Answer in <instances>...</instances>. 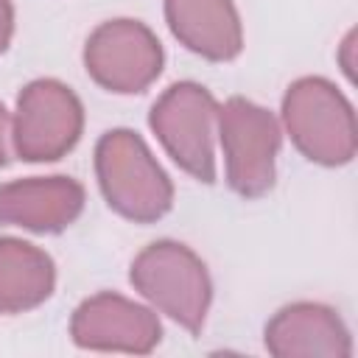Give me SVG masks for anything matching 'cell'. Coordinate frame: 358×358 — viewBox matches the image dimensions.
<instances>
[{"instance_id": "1", "label": "cell", "mask_w": 358, "mask_h": 358, "mask_svg": "<svg viewBox=\"0 0 358 358\" xmlns=\"http://www.w3.org/2000/svg\"><path fill=\"white\" fill-rule=\"evenodd\" d=\"M280 120L294 148L322 168H341L358 151V123L350 98L324 76H302L288 84Z\"/></svg>"}, {"instance_id": "2", "label": "cell", "mask_w": 358, "mask_h": 358, "mask_svg": "<svg viewBox=\"0 0 358 358\" xmlns=\"http://www.w3.org/2000/svg\"><path fill=\"white\" fill-rule=\"evenodd\" d=\"M95 179L103 201L134 224H154L173 207L171 176L131 129L101 134L95 143Z\"/></svg>"}, {"instance_id": "3", "label": "cell", "mask_w": 358, "mask_h": 358, "mask_svg": "<svg viewBox=\"0 0 358 358\" xmlns=\"http://www.w3.org/2000/svg\"><path fill=\"white\" fill-rule=\"evenodd\" d=\"M129 280L154 310L193 336L201 333L213 302V280L204 260L187 243L171 238L148 243L134 255Z\"/></svg>"}, {"instance_id": "4", "label": "cell", "mask_w": 358, "mask_h": 358, "mask_svg": "<svg viewBox=\"0 0 358 358\" xmlns=\"http://www.w3.org/2000/svg\"><path fill=\"white\" fill-rule=\"evenodd\" d=\"M215 134L221 140L229 190L241 199L266 196L277 179L282 143L277 115L243 95H232L218 106Z\"/></svg>"}, {"instance_id": "5", "label": "cell", "mask_w": 358, "mask_h": 358, "mask_svg": "<svg viewBox=\"0 0 358 358\" xmlns=\"http://www.w3.org/2000/svg\"><path fill=\"white\" fill-rule=\"evenodd\" d=\"M148 126L165 154L193 179L215 182V126L218 103L199 81L171 84L151 106Z\"/></svg>"}, {"instance_id": "6", "label": "cell", "mask_w": 358, "mask_h": 358, "mask_svg": "<svg viewBox=\"0 0 358 358\" xmlns=\"http://www.w3.org/2000/svg\"><path fill=\"white\" fill-rule=\"evenodd\" d=\"M84 131L81 98L59 78L28 81L11 115V145L25 162H56L67 157Z\"/></svg>"}, {"instance_id": "7", "label": "cell", "mask_w": 358, "mask_h": 358, "mask_svg": "<svg viewBox=\"0 0 358 358\" xmlns=\"http://www.w3.org/2000/svg\"><path fill=\"white\" fill-rule=\"evenodd\" d=\"M165 67V50L157 34L131 17L101 22L84 45V70L115 95L145 92Z\"/></svg>"}, {"instance_id": "8", "label": "cell", "mask_w": 358, "mask_h": 358, "mask_svg": "<svg viewBox=\"0 0 358 358\" xmlns=\"http://www.w3.org/2000/svg\"><path fill=\"white\" fill-rule=\"evenodd\" d=\"M70 336L81 350L148 355L162 341V324L151 305H140L115 291H101L73 310Z\"/></svg>"}, {"instance_id": "9", "label": "cell", "mask_w": 358, "mask_h": 358, "mask_svg": "<svg viewBox=\"0 0 358 358\" xmlns=\"http://www.w3.org/2000/svg\"><path fill=\"white\" fill-rule=\"evenodd\" d=\"M84 185L73 176H28L0 185V224L28 232H62L84 213Z\"/></svg>"}, {"instance_id": "10", "label": "cell", "mask_w": 358, "mask_h": 358, "mask_svg": "<svg viewBox=\"0 0 358 358\" xmlns=\"http://www.w3.org/2000/svg\"><path fill=\"white\" fill-rule=\"evenodd\" d=\"M274 358H350L352 336L338 310L322 302H291L280 308L263 333Z\"/></svg>"}, {"instance_id": "11", "label": "cell", "mask_w": 358, "mask_h": 358, "mask_svg": "<svg viewBox=\"0 0 358 358\" xmlns=\"http://www.w3.org/2000/svg\"><path fill=\"white\" fill-rule=\"evenodd\" d=\"M165 22L190 53L232 62L243 50V25L232 0H165Z\"/></svg>"}, {"instance_id": "12", "label": "cell", "mask_w": 358, "mask_h": 358, "mask_svg": "<svg viewBox=\"0 0 358 358\" xmlns=\"http://www.w3.org/2000/svg\"><path fill=\"white\" fill-rule=\"evenodd\" d=\"M56 288L53 257L31 241L0 238V313H25L50 299Z\"/></svg>"}, {"instance_id": "13", "label": "cell", "mask_w": 358, "mask_h": 358, "mask_svg": "<svg viewBox=\"0 0 358 358\" xmlns=\"http://www.w3.org/2000/svg\"><path fill=\"white\" fill-rule=\"evenodd\" d=\"M338 64L350 81H355V28L347 31V36L338 45Z\"/></svg>"}, {"instance_id": "14", "label": "cell", "mask_w": 358, "mask_h": 358, "mask_svg": "<svg viewBox=\"0 0 358 358\" xmlns=\"http://www.w3.org/2000/svg\"><path fill=\"white\" fill-rule=\"evenodd\" d=\"M11 36H14V3L0 0V53H6Z\"/></svg>"}, {"instance_id": "15", "label": "cell", "mask_w": 358, "mask_h": 358, "mask_svg": "<svg viewBox=\"0 0 358 358\" xmlns=\"http://www.w3.org/2000/svg\"><path fill=\"white\" fill-rule=\"evenodd\" d=\"M8 140H11V115L0 101V168L8 162Z\"/></svg>"}]
</instances>
